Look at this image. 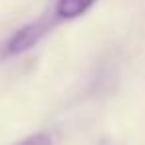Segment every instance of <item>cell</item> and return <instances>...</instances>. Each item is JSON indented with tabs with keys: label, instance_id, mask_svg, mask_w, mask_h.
Instances as JSON below:
<instances>
[{
	"label": "cell",
	"instance_id": "obj_3",
	"mask_svg": "<svg viewBox=\"0 0 145 145\" xmlns=\"http://www.w3.org/2000/svg\"><path fill=\"white\" fill-rule=\"evenodd\" d=\"M16 145H52V139L46 133H34V135L22 139L20 143H16Z\"/></svg>",
	"mask_w": 145,
	"mask_h": 145
},
{
	"label": "cell",
	"instance_id": "obj_1",
	"mask_svg": "<svg viewBox=\"0 0 145 145\" xmlns=\"http://www.w3.org/2000/svg\"><path fill=\"white\" fill-rule=\"evenodd\" d=\"M48 26L44 22H32L24 28H20L4 46V56H18L26 50H30L44 34H46Z\"/></svg>",
	"mask_w": 145,
	"mask_h": 145
},
{
	"label": "cell",
	"instance_id": "obj_2",
	"mask_svg": "<svg viewBox=\"0 0 145 145\" xmlns=\"http://www.w3.org/2000/svg\"><path fill=\"white\" fill-rule=\"evenodd\" d=\"M97 0H58L56 14L60 20H74L82 14H86Z\"/></svg>",
	"mask_w": 145,
	"mask_h": 145
}]
</instances>
